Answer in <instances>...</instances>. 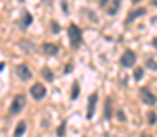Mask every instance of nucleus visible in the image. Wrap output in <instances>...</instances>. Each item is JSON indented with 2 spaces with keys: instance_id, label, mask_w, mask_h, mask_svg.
<instances>
[{
  "instance_id": "1",
  "label": "nucleus",
  "mask_w": 157,
  "mask_h": 137,
  "mask_svg": "<svg viewBox=\"0 0 157 137\" xmlns=\"http://www.w3.org/2000/svg\"><path fill=\"white\" fill-rule=\"evenodd\" d=\"M68 33H70V42L73 48H77L80 44V40H82V33H80V28H77L75 24H71L70 28H68Z\"/></svg>"
},
{
  "instance_id": "2",
  "label": "nucleus",
  "mask_w": 157,
  "mask_h": 137,
  "mask_svg": "<svg viewBox=\"0 0 157 137\" xmlns=\"http://www.w3.org/2000/svg\"><path fill=\"white\" fill-rule=\"evenodd\" d=\"M135 59H137V57H135V53L128 49V51H124V53H122V57H121V60H119V62H121V66H122V68H132V66L135 64Z\"/></svg>"
},
{
  "instance_id": "3",
  "label": "nucleus",
  "mask_w": 157,
  "mask_h": 137,
  "mask_svg": "<svg viewBox=\"0 0 157 137\" xmlns=\"http://www.w3.org/2000/svg\"><path fill=\"white\" fill-rule=\"evenodd\" d=\"M26 106V97L24 95H17L15 99H13V102H11V108H9V112L15 115V113H18L22 108Z\"/></svg>"
},
{
  "instance_id": "4",
  "label": "nucleus",
  "mask_w": 157,
  "mask_h": 137,
  "mask_svg": "<svg viewBox=\"0 0 157 137\" xmlns=\"http://www.w3.org/2000/svg\"><path fill=\"white\" fill-rule=\"evenodd\" d=\"M31 97H33V99H37V101L44 99V97H46V86H44V84H40V82L33 84V86H31Z\"/></svg>"
},
{
  "instance_id": "5",
  "label": "nucleus",
  "mask_w": 157,
  "mask_h": 137,
  "mask_svg": "<svg viewBox=\"0 0 157 137\" xmlns=\"http://www.w3.org/2000/svg\"><path fill=\"white\" fill-rule=\"evenodd\" d=\"M141 95H143V102L148 104V106H154L157 102V97L150 90H146V88H141Z\"/></svg>"
},
{
  "instance_id": "6",
  "label": "nucleus",
  "mask_w": 157,
  "mask_h": 137,
  "mask_svg": "<svg viewBox=\"0 0 157 137\" xmlns=\"http://www.w3.org/2000/svg\"><path fill=\"white\" fill-rule=\"evenodd\" d=\"M17 75H18L22 81H29V79H31V70H29L26 64H20V66H17Z\"/></svg>"
},
{
  "instance_id": "7",
  "label": "nucleus",
  "mask_w": 157,
  "mask_h": 137,
  "mask_svg": "<svg viewBox=\"0 0 157 137\" xmlns=\"http://www.w3.org/2000/svg\"><path fill=\"white\" fill-rule=\"evenodd\" d=\"M95 106H97V95L93 93L91 97H90V102H88V119H91L93 117V113H95Z\"/></svg>"
},
{
  "instance_id": "8",
  "label": "nucleus",
  "mask_w": 157,
  "mask_h": 137,
  "mask_svg": "<svg viewBox=\"0 0 157 137\" xmlns=\"http://www.w3.org/2000/svg\"><path fill=\"white\" fill-rule=\"evenodd\" d=\"M143 15H146V9H144V7H139V9L132 11V13L128 15V18H126V24H130L132 20H135V18H139V17H143Z\"/></svg>"
},
{
  "instance_id": "9",
  "label": "nucleus",
  "mask_w": 157,
  "mask_h": 137,
  "mask_svg": "<svg viewBox=\"0 0 157 137\" xmlns=\"http://www.w3.org/2000/svg\"><path fill=\"white\" fill-rule=\"evenodd\" d=\"M42 51H44L46 55H55V53H59V48H57L55 44L44 42V44H42Z\"/></svg>"
},
{
  "instance_id": "10",
  "label": "nucleus",
  "mask_w": 157,
  "mask_h": 137,
  "mask_svg": "<svg viewBox=\"0 0 157 137\" xmlns=\"http://www.w3.org/2000/svg\"><path fill=\"white\" fill-rule=\"evenodd\" d=\"M26 128H28V124L22 121V123H18V128L15 130V137H22L24 135V132H26Z\"/></svg>"
},
{
  "instance_id": "11",
  "label": "nucleus",
  "mask_w": 157,
  "mask_h": 137,
  "mask_svg": "<svg viewBox=\"0 0 157 137\" xmlns=\"http://www.w3.org/2000/svg\"><path fill=\"white\" fill-rule=\"evenodd\" d=\"M31 22H33L31 15H29V13H24V17H22V26H24V28H28V26H29Z\"/></svg>"
},
{
  "instance_id": "12",
  "label": "nucleus",
  "mask_w": 157,
  "mask_h": 137,
  "mask_svg": "<svg viewBox=\"0 0 157 137\" xmlns=\"http://www.w3.org/2000/svg\"><path fill=\"white\" fill-rule=\"evenodd\" d=\"M112 117V99L106 101V112H104V119H110Z\"/></svg>"
},
{
  "instance_id": "13",
  "label": "nucleus",
  "mask_w": 157,
  "mask_h": 137,
  "mask_svg": "<svg viewBox=\"0 0 157 137\" xmlns=\"http://www.w3.org/2000/svg\"><path fill=\"white\" fill-rule=\"evenodd\" d=\"M20 46H22V48H24L28 53H33V51H35V46L29 44V42H26V40H22V42H20Z\"/></svg>"
},
{
  "instance_id": "14",
  "label": "nucleus",
  "mask_w": 157,
  "mask_h": 137,
  "mask_svg": "<svg viewBox=\"0 0 157 137\" xmlns=\"http://www.w3.org/2000/svg\"><path fill=\"white\" fill-rule=\"evenodd\" d=\"M119 4H121V0H113V6H112V7H108V15H115V13H117Z\"/></svg>"
},
{
  "instance_id": "15",
  "label": "nucleus",
  "mask_w": 157,
  "mask_h": 137,
  "mask_svg": "<svg viewBox=\"0 0 157 137\" xmlns=\"http://www.w3.org/2000/svg\"><path fill=\"white\" fill-rule=\"evenodd\" d=\"M146 66L152 68L154 71H157V60H154V59H146Z\"/></svg>"
},
{
  "instance_id": "16",
  "label": "nucleus",
  "mask_w": 157,
  "mask_h": 137,
  "mask_svg": "<svg viewBox=\"0 0 157 137\" xmlns=\"http://www.w3.org/2000/svg\"><path fill=\"white\" fill-rule=\"evenodd\" d=\"M42 75H44L48 81H53V71H51V70H48V68H46V70H42Z\"/></svg>"
},
{
  "instance_id": "17",
  "label": "nucleus",
  "mask_w": 157,
  "mask_h": 137,
  "mask_svg": "<svg viewBox=\"0 0 157 137\" xmlns=\"http://www.w3.org/2000/svg\"><path fill=\"white\" fill-rule=\"evenodd\" d=\"M155 121H157L155 112H148V123H150V124H155Z\"/></svg>"
},
{
  "instance_id": "18",
  "label": "nucleus",
  "mask_w": 157,
  "mask_h": 137,
  "mask_svg": "<svg viewBox=\"0 0 157 137\" xmlns=\"http://www.w3.org/2000/svg\"><path fill=\"white\" fill-rule=\"evenodd\" d=\"M143 75H144V70H143V68H137V70H135V81H141Z\"/></svg>"
},
{
  "instance_id": "19",
  "label": "nucleus",
  "mask_w": 157,
  "mask_h": 137,
  "mask_svg": "<svg viewBox=\"0 0 157 137\" xmlns=\"http://www.w3.org/2000/svg\"><path fill=\"white\" fill-rule=\"evenodd\" d=\"M77 95H78V84H75V86H73V90H71V97H73V99H77Z\"/></svg>"
},
{
  "instance_id": "20",
  "label": "nucleus",
  "mask_w": 157,
  "mask_h": 137,
  "mask_svg": "<svg viewBox=\"0 0 157 137\" xmlns=\"http://www.w3.org/2000/svg\"><path fill=\"white\" fill-rule=\"evenodd\" d=\"M51 29H53V31H55V33H57V31H59V26H57V22H51Z\"/></svg>"
},
{
  "instance_id": "21",
  "label": "nucleus",
  "mask_w": 157,
  "mask_h": 137,
  "mask_svg": "<svg viewBox=\"0 0 157 137\" xmlns=\"http://www.w3.org/2000/svg\"><path fill=\"white\" fill-rule=\"evenodd\" d=\"M117 117H119V119H121V121H124V119H126V117H124V113H122L121 110H119V112H117Z\"/></svg>"
},
{
  "instance_id": "22",
  "label": "nucleus",
  "mask_w": 157,
  "mask_h": 137,
  "mask_svg": "<svg viewBox=\"0 0 157 137\" xmlns=\"http://www.w3.org/2000/svg\"><path fill=\"white\" fill-rule=\"evenodd\" d=\"M57 134H59V135H64V126H60V128L57 130Z\"/></svg>"
},
{
  "instance_id": "23",
  "label": "nucleus",
  "mask_w": 157,
  "mask_h": 137,
  "mask_svg": "<svg viewBox=\"0 0 157 137\" xmlns=\"http://www.w3.org/2000/svg\"><path fill=\"white\" fill-rule=\"evenodd\" d=\"M106 4H108V0H101V6H102V7H104Z\"/></svg>"
},
{
  "instance_id": "24",
  "label": "nucleus",
  "mask_w": 157,
  "mask_h": 137,
  "mask_svg": "<svg viewBox=\"0 0 157 137\" xmlns=\"http://www.w3.org/2000/svg\"><path fill=\"white\" fill-rule=\"evenodd\" d=\"M141 137H152V135H150V134H146V132H144V134H141Z\"/></svg>"
},
{
  "instance_id": "25",
  "label": "nucleus",
  "mask_w": 157,
  "mask_h": 137,
  "mask_svg": "<svg viewBox=\"0 0 157 137\" xmlns=\"http://www.w3.org/2000/svg\"><path fill=\"white\" fill-rule=\"evenodd\" d=\"M132 2H133V4H139V2H141V0H132Z\"/></svg>"
},
{
  "instance_id": "26",
  "label": "nucleus",
  "mask_w": 157,
  "mask_h": 137,
  "mask_svg": "<svg viewBox=\"0 0 157 137\" xmlns=\"http://www.w3.org/2000/svg\"><path fill=\"white\" fill-rule=\"evenodd\" d=\"M152 4H154V6H157V0H154V2H152Z\"/></svg>"
}]
</instances>
